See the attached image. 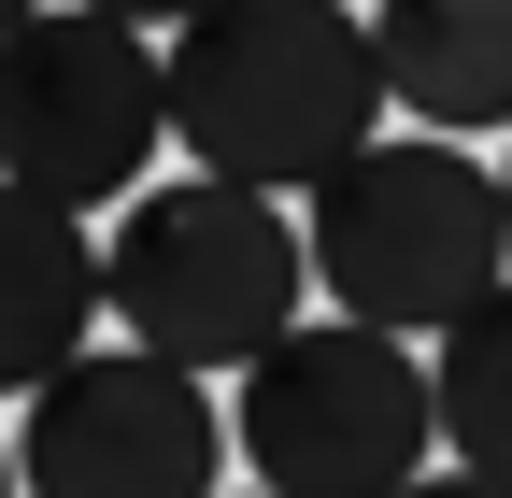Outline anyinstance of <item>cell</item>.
Wrapping results in <instances>:
<instances>
[{
    "mask_svg": "<svg viewBox=\"0 0 512 498\" xmlns=\"http://www.w3.org/2000/svg\"><path fill=\"white\" fill-rule=\"evenodd\" d=\"M313 285L370 328H456L484 285H512V171L456 129H384L313 185Z\"/></svg>",
    "mask_w": 512,
    "mask_h": 498,
    "instance_id": "7a4b0ae2",
    "label": "cell"
},
{
    "mask_svg": "<svg viewBox=\"0 0 512 498\" xmlns=\"http://www.w3.org/2000/svg\"><path fill=\"white\" fill-rule=\"evenodd\" d=\"M100 15H128V29H185L200 0H100Z\"/></svg>",
    "mask_w": 512,
    "mask_h": 498,
    "instance_id": "30bf717a",
    "label": "cell"
},
{
    "mask_svg": "<svg viewBox=\"0 0 512 498\" xmlns=\"http://www.w3.org/2000/svg\"><path fill=\"white\" fill-rule=\"evenodd\" d=\"M399 498H512V470H484V456H456V470H413Z\"/></svg>",
    "mask_w": 512,
    "mask_h": 498,
    "instance_id": "9c48e42d",
    "label": "cell"
},
{
    "mask_svg": "<svg viewBox=\"0 0 512 498\" xmlns=\"http://www.w3.org/2000/svg\"><path fill=\"white\" fill-rule=\"evenodd\" d=\"M228 427H242V470L285 498H399L441 456V356H413V328H370V314L285 328L242 370Z\"/></svg>",
    "mask_w": 512,
    "mask_h": 498,
    "instance_id": "277c9868",
    "label": "cell"
},
{
    "mask_svg": "<svg viewBox=\"0 0 512 498\" xmlns=\"http://www.w3.org/2000/svg\"><path fill=\"white\" fill-rule=\"evenodd\" d=\"M384 29L356 0H200L171 29V143L200 171L313 200L356 143H384Z\"/></svg>",
    "mask_w": 512,
    "mask_h": 498,
    "instance_id": "6da1fadb",
    "label": "cell"
},
{
    "mask_svg": "<svg viewBox=\"0 0 512 498\" xmlns=\"http://www.w3.org/2000/svg\"><path fill=\"white\" fill-rule=\"evenodd\" d=\"M171 143V43L100 15V0H43L15 29V72H0V157H15V200H143V171Z\"/></svg>",
    "mask_w": 512,
    "mask_h": 498,
    "instance_id": "5b68a950",
    "label": "cell"
},
{
    "mask_svg": "<svg viewBox=\"0 0 512 498\" xmlns=\"http://www.w3.org/2000/svg\"><path fill=\"white\" fill-rule=\"evenodd\" d=\"M384 29V86H399L413 129H512V0H370Z\"/></svg>",
    "mask_w": 512,
    "mask_h": 498,
    "instance_id": "52a82bcc",
    "label": "cell"
},
{
    "mask_svg": "<svg viewBox=\"0 0 512 498\" xmlns=\"http://www.w3.org/2000/svg\"><path fill=\"white\" fill-rule=\"evenodd\" d=\"M299 285H313V228H285V185L185 171L114 214V328L185 370H256L299 328Z\"/></svg>",
    "mask_w": 512,
    "mask_h": 498,
    "instance_id": "3957f363",
    "label": "cell"
},
{
    "mask_svg": "<svg viewBox=\"0 0 512 498\" xmlns=\"http://www.w3.org/2000/svg\"><path fill=\"white\" fill-rule=\"evenodd\" d=\"M242 456V427L214 413V370H185L157 342H86L72 370L29 385L15 484L29 498H214Z\"/></svg>",
    "mask_w": 512,
    "mask_h": 498,
    "instance_id": "8992f818",
    "label": "cell"
},
{
    "mask_svg": "<svg viewBox=\"0 0 512 498\" xmlns=\"http://www.w3.org/2000/svg\"><path fill=\"white\" fill-rule=\"evenodd\" d=\"M498 171H512V157H498Z\"/></svg>",
    "mask_w": 512,
    "mask_h": 498,
    "instance_id": "7c38bea8",
    "label": "cell"
},
{
    "mask_svg": "<svg viewBox=\"0 0 512 498\" xmlns=\"http://www.w3.org/2000/svg\"><path fill=\"white\" fill-rule=\"evenodd\" d=\"M441 456L512 470V285H484L456 328H441Z\"/></svg>",
    "mask_w": 512,
    "mask_h": 498,
    "instance_id": "ba28073f",
    "label": "cell"
},
{
    "mask_svg": "<svg viewBox=\"0 0 512 498\" xmlns=\"http://www.w3.org/2000/svg\"><path fill=\"white\" fill-rule=\"evenodd\" d=\"M256 498H285V484H256Z\"/></svg>",
    "mask_w": 512,
    "mask_h": 498,
    "instance_id": "8fae6325",
    "label": "cell"
}]
</instances>
